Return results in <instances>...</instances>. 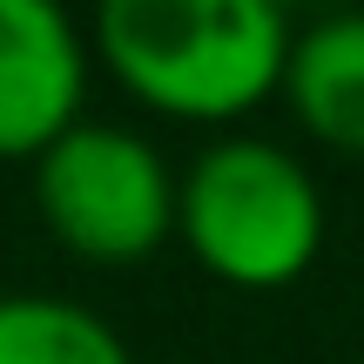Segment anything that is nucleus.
Segmentation results:
<instances>
[{
  "instance_id": "nucleus-1",
  "label": "nucleus",
  "mask_w": 364,
  "mask_h": 364,
  "mask_svg": "<svg viewBox=\"0 0 364 364\" xmlns=\"http://www.w3.org/2000/svg\"><path fill=\"white\" fill-rule=\"evenodd\" d=\"M290 34L270 0H108L88 48L142 108L189 129H236L284 95Z\"/></svg>"
},
{
  "instance_id": "nucleus-2",
  "label": "nucleus",
  "mask_w": 364,
  "mask_h": 364,
  "mask_svg": "<svg viewBox=\"0 0 364 364\" xmlns=\"http://www.w3.org/2000/svg\"><path fill=\"white\" fill-rule=\"evenodd\" d=\"M176 236L230 290H290L324 250V189L270 135H216L176 182Z\"/></svg>"
},
{
  "instance_id": "nucleus-3",
  "label": "nucleus",
  "mask_w": 364,
  "mask_h": 364,
  "mask_svg": "<svg viewBox=\"0 0 364 364\" xmlns=\"http://www.w3.org/2000/svg\"><path fill=\"white\" fill-rule=\"evenodd\" d=\"M34 209L68 257L129 270L176 236V169L149 135L81 115L34 156Z\"/></svg>"
},
{
  "instance_id": "nucleus-4",
  "label": "nucleus",
  "mask_w": 364,
  "mask_h": 364,
  "mask_svg": "<svg viewBox=\"0 0 364 364\" xmlns=\"http://www.w3.org/2000/svg\"><path fill=\"white\" fill-rule=\"evenodd\" d=\"M95 48L54 0H0V162H34L81 122Z\"/></svg>"
},
{
  "instance_id": "nucleus-5",
  "label": "nucleus",
  "mask_w": 364,
  "mask_h": 364,
  "mask_svg": "<svg viewBox=\"0 0 364 364\" xmlns=\"http://www.w3.org/2000/svg\"><path fill=\"white\" fill-rule=\"evenodd\" d=\"M284 102L324 149L364 162V14H324L290 34Z\"/></svg>"
},
{
  "instance_id": "nucleus-6",
  "label": "nucleus",
  "mask_w": 364,
  "mask_h": 364,
  "mask_svg": "<svg viewBox=\"0 0 364 364\" xmlns=\"http://www.w3.org/2000/svg\"><path fill=\"white\" fill-rule=\"evenodd\" d=\"M0 364H135V351L95 304L14 290L0 297Z\"/></svg>"
}]
</instances>
